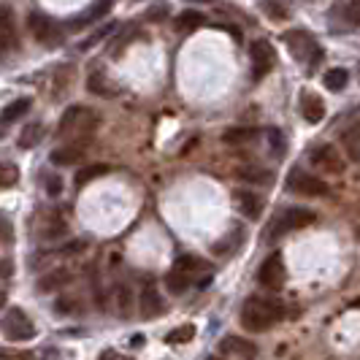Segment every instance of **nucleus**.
<instances>
[{
  "label": "nucleus",
  "mask_w": 360,
  "mask_h": 360,
  "mask_svg": "<svg viewBox=\"0 0 360 360\" xmlns=\"http://www.w3.org/2000/svg\"><path fill=\"white\" fill-rule=\"evenodd\" d=\"M285 314V307L276 304V301H269V298H250L244 307H241V317L238 323L244 330L250 333H260V330H269L271 325H276Z\"/></svg>",
  "instance_id": "f257e3e1"
},
{
  "label": "nucleus",
  "mask_w": 360,
  "mask_h": 360,
  "mask_svg": "<svg viewBox=\"0 0 360 360\" xmlns=\"http://www.w3.org/2000/svg\"><path fill=\"white\" fill-rule=\"evenodd\" d=\"M98 127V114L87 106H71L65 108V114L60 117L57 125V139H68V141H79L87 144L90 136Z\"/></svg>",
  "instance_id": "f03ea898"
},
{
  "label": "nucleus",
  "mask_w": 360,
  "mask_h": 360,
  "mask_svg": "<svg viewBox=\"0 0 360 360\" xmlns=\"http://www.w3.org/2000/svg\"><path fill=\"white\" fill-rule=\"evenodd\" d=\"M282 41L288 44L290 54H292L301 65H307L309 71H314V68H317V63L323 60V49H320V44L309 36V33H304V30H290V33L282 36Z\"/></svg>",
  "instance_id": "7ed1b4c3"
},
{
  "label": "nucleus",
  "mask_w": 360,
  "mask_h": 360,
  "mask_svg": "<svg viewBox=\"0 0 360 360\" xmlns=\"http://www.w3.org/2000/svg\"><path fill=\"white\" fill-rule=\"evenodd\" d=\"M3 333L8 342H30L36 336V325L25 314V309H8L3 320Z\"/></svg>",
  "instance_id": "20e7f679"
},
{
  "label": "nucleus",
  "mask_w": 360,
  "mask_h": 360,
  "mask_svg": "<svg viewBox=\"0 0 360 360\" xmlns=\"http://www.w3.org/2000/svg\"><path fill=\"white\" fill-rule=\"evenodd\" d=\"M285 279H288L285 257H282V252H271L260 263V269H257V282L266 290H282L285 288Z\"/></svg>",
  "instance_id": "39448f33"
},
{
  "label": "nucleus",
  "mask_w": 360,
  "mask_h": 360,
  "mask_svg": "<svg viewBox=\"0 0 360 360\" xmlns=\"http://www.w3.org/2000/svg\"><path fill=\"white\" fill-rule=\"evenodd\" d=\"M288 187L292 193H298V195H307V198H323L330 193V187H328V181L317 179V176H311V174H304V171H292L288 179Z\"/></svg>",
  "instance_id": "423d86ee"
},
{
  "label": "nucleus",
  "mask_w": 360,
  "mask_h": 360,
  "mask_svg": "<svg viewBox=\"0 0 360 360\" xmlns=\"http://www.w3.org/2000/svg\"><path fill=\"white\" fill-rule=\"evenodd\" d=\"M311 222H314V212H309V209H301V206H295V209H288V212H282V214L276 217V222H274V231H271V238L288 233V231H301V228H309Z\"/></svg>",
  "instance_id": "0eeeda50"
},
{
  "label": "nucleus",
  "mask_w": 360,
  "mask_h": 360,
  "mask_svg": "<svg viewBox=\"0 0 360 360\" xmlns=\"http://www.w3.org/2000/svg\"><path fill=\"white\" fill-rule=\"evenodd\" d=\"M30 30H33L38 44H44V46H60L63 44V30L57 27V22H52L44 14H30Z\"/></svg>",
  "instance_id": "6e6552de"
},
{
  "label": "nucleus",
  "mask_w": 360,
  "mask_h": 360,
  "mask_svg": "<svg viewBox=\"0 0 360 360\" xmlns=\"http://www.w3.org/2000/svg\"><path fill=\"white\" fill-rule=\"evenodd\" d=\"M250 57H252V79L260 82L263 76H269V71L276 63V54H274V46L269 41H255L250 46Z\"/></svg>",
  "instance_id": "1a4fd4ad"
},
{
  "label": "nucleus",
  "mask_w": 360,
  "mask_h": 360,
  "mask_svg": "<svg viewBox=\"0 0 360 360\" xmlns=\"http://www.w3.org/2000/svg\"><path fill=\"white\" fill-rule=\"evenodd\" d=\"M19 46L17 17L8 6H0V52H11Z\"/></svg>",
  "instance_id": "9d476101"
},
{
  "label": "nucleus",
  "mask_w": 360,
  "mask_h": 360,
  "mask_svg": "<svg viewBox=\"0 0 360 360\" xmlns=\"http://www.w3.org/2000/svg\"><path fill=\"white\" fill-rule=\"evenodd\" d=\"M217 347H219L222 355H233V358H241V360L257 358V344L244 339V336H225V339H219Z\"/></svg>",
  "instance_id": "9b49d317"
},
{
  "label": "nucleus",
  "mask_w": 360,
  "mask_h": 360,
  "mask_svg": "<svg viewBox=\"0 0 360 360\" xmlns=\"http://www.w3.org/2000/svg\"><path fill=\"white\" fill-rule=\"evenodd\" d=\"M311 160L317 168H323L325 174H342L344 171V160L342 155L333 149L330 144L320 146V149H314V155H311Z\"/></svg>",
  "instance_id": "f8f14e48"
},
{
  "label": "nucleus",
  "mask_w": 360,
  "mask_h": 360,
  "mask_svg": "<svg viewBox=\"0 0 360 360\" xmlns=\"http://www.w3.org/2000/svg\"><path fill=\"white\" fill-rule=\"evenodd\" d=\"M71 279H73V274L68 269H52L38 279L36 290L38 292H57V290L68 288V285H71Z\"/></svg>",
  "instance_id": "ddd939ff"
},
{
  "label": "nucleus",
  "mask_w": 360,
  "mask_h": 360,
  "mask_svg": "<svg viewBox=\"0 0 360 360\" xmlns=\"http://www.w3.org/2000/svg\"><path fill=\"white\" fill-rule=\"evenodd\" d=\"M301 114H304V120H307V122H311V125L323 122V117H325L323 98H320L317 92L304 90V92H301Z\"/></svg>",
  "instance_id": "4468645a"
},
{
  "label": "nucleus",
  "mask_w": 360,
  "mask_h": 360,
  "mask_svg": "<svg viewBox=\"0 0 360 360\" xmlns=\"http://www.w3.org/2000/svg\"><path fill=\"white\" fill-rule=\"evenodd\" d=\"M233 200H236V209L247 217V219H257V217L263 214V198L250 193V190H236Z\"/></svg>",
  "instance_id": "2eb2a0df"
},
{
  "label": "nucleus",
  "mask_w": 360,
  "mask_h": 360,
  "mask_svg": "<svg viewBox=\"0 0 360 360\" xmlns=\"http://www.w3.org/2000/svg\"><path fill=\"white\" fill-rule=\"evenodd\" d=\"M49 160L54 165H76L79 160H84V144L79 141H65V146H57Z\"/></svg>",
  "instance_id": "dca6fc26"
},
{
  "label": "nucleus",
  "mask_w": 360,
  "mask_h": 360,
  "mask_svg": "<svg viewBox=\"0 0 360 360\" xmlns=\"http://www.w3.org/2000/svg\"><path fill=\"white\" fill-rule=\"evenodd\" d=\"M162 309H165V304H162L160 292L155 290V285H146L141 290V314H144L146 320H152V317L162 314Z\"/></svg>",
  "instance_id": "f3484780"
},
{
  "label": "nucleus",
  "mask_w": 360,
  "mask_h": 360,
  "mask_svg": "<svg viewBox=\"0 0 360 360\" xmlns=\"http://www.w3.org/2000/svg\"><path fill=\"white\" fill-rule=\"evenodd\" d=\"M190 285H193V274H187V271L176 269V266H174V269L165 274V288L171 290L174 295H181V292L190 288Z\"/></svg>",
  "instance_id": "a211bd4d"
},
{
  "label": "nucleus",
  "mask_w": 360,
  "mask_h": 360,
  "mask_svg": "<svg viewBox=\"0 0 360 360\" xmlns=\"http://www.w3.org/2000/svg\"><path fill=\"white\" fill-rule=\"evenodd\" d=\"M44 133H46V127L41 125V122H30V125L22 127V133H19L17 144L19 149H33V146L44 139Z\"/></svg>",
  "instance_id": "6ab92c4d"
},
{
  "label": "nucleus",
  "mask_w": 360,
  "mask_h": 360,
  "mask_svg": "<svg viewBox=\"0 0 360 360\" xmlns=\"http://www.w3.org/2000/svg\"><path fill=\"white\" fill-rule=\"evenodd\" d=\"M108 8H111V0H101V3H98V6H92L90 11H87V14H82V17H76L73 19V30H82V27H84V25H92V22H95V19H101L103 17V14H106Z\"/></svg>",
  "instance_id": "aec40b11"
},
{
  "label": "nucleus",
  "mask_w": 360,
  "mask_h": 360,
  "mask_svg": "<svg viewBox=\"0 0 360 360\" xmlns=\"http://www.w3.org/2000/svg\"><path fill=\"white\" fill-rule=\"evenodd\" d=\"M30 98H19V101H14V103H8V106L3 108V114H0V120L8 125V122H14V120H19L22 114H27L30 111Z\"/></svg>",
  "instance_id": "412c9836"
},
{
  "label": "nucleus",
  "mask_w": 360,
  "mask_h": 360,
  "mask_svg": "<svg viewBox=\"0 0 360 360\" xmlns=\"http://www.w3.org/2000/svg\"><path fill=\"white\" fill-rule=\"evenodd\" d=\"M203 22H206V17L198 14V11H184V14L176 17V30H179V33H190V30L200 27Z\"/></svg>",
  "instance_id": "4be33fe9"
},
{
  "label": "nucleus",
  "mask_w": 360,
  "mask_h": 360,
  "mask_svg": "<svg viewBox=\"0 0 360 360\" xmlns=\"http://www.w3.org/2000/svg\"><path fill=\"white\" fill-rule=\"evenodd\" d=\"M106 174H108V165H103V162L87 165V168H82V171L76 174V187H84L87 181L98 179V176H106Z\"/></svg>",
  "instance_id": "5701e85b"
},
{
  "label": "nucleus",
  "mask_w": 360,
  "mask_h": 360,
  "mask_svg": "<svg viewBox=\"0 0 360 360\" xmlns=\"http://www.w3.org/2000/svg\"><path fill=\"white\" fill-rule=\"evenodd\" d=\"M19 181V168L14 162L0 160V190H11Z\"/></svg>",
  "instance_id": "b1692460"
},
{
  "label": "nucleus",
  "mask_w": 360,
  "mask_h": 360,
  "mask_svg": "<svg viewBox=\"0 0 360 360\" xmlns=\"http://www.w3.org/2000/svg\"><path fill=\"white\" fill-rule=\"evenodd\" d=\"M347 82H349V73L344 68H333V71L325 73V87L330 92H342L347 87Z\"/></svg>",
  "instance_id": "393cba45"
},
{
  "label": "nucleus",
  "mask_w": 360,
  "mask_h": 360,
  "mask_svg": "<svg viewBox=\"0 0 360 360\" xmlns=\"http://www.w3.org/2000/svg\"><path fill=\"white\" fill-rule=\"evenodd\" d=\"M68 233V225H65V219H60V217H49L46 222H44V231H41V236L44 238H60V236Z\"/></svg>",
  "instance_id": "a878e982"
},
{
  "label": "nucleus",
  "mask_w": 360,
  "mask_h": 360,
  "mask_svg": "<svg viewBox=\"0 0 360 360\" xmlns=\"http://www.w3.org/2000/svg\"><path fill=\"white\" fill-rule=\"evenodd\" d=\"M255 133L252 127H231V130H225V136H222V141L225 144H244V141H252Z\"/></svg>",
  "instance_id": "bb28decb"
},
{
  "label": "nucleus",
  "mask_w": 360,
  "mask_h": 360,
  "mask_svg": "<svg viewBox=\"0 0 360 360\" xmlns=\"http://www.w3.org/2000/svg\"><path fill=\"white\" fill-rule=\"evenodd\" d=\"M263 11H266L271 19H288L290 17V8L285 0H263Z\"/></svg>",
  "instance_id": "cd10ccee"
},
{
  "label": "nucleus",
  "mask_w": 360,
  "mask_h": 360,
  "mask_svg": "<svg viewBox=\"0 0 360 360\" xmlns=\"http://www.w3.org/2000/svg\"><path fill=\"white\" fill-rule=\"evenodd\" d=\"M238 176L247 181H255V184H271V179H274L269 171H263V168H241Z\"/></svg>",
  "instance_id": "c85d7f7f"
},
{
  "label": "nucleus",
  "mask_w": 360,
  "mask_h": 360,
  "mask_svg": "<svg viewBox=\"0 0 360 360\" xmlns=\"http://www.w3.org/2000/svg\"><path fill=\"white\" fill-rule=\"evenodd\" d=\"M176 269H181V271H187V274H193V271H200V269H209L200 257H195V255H181L179 260L174 263Z\"/></svg>",
  "instance_id": "c756f323"
},
{
  "label": "nucleus",
  "mask_w": 360,
  "mask_h": 360,
  "mask_svg": "<svg viewBox=\"0 0 360 360\" xmlns=\"http://www.w3.org/2000/svg\"><path fill=\"white\" fill-rule=\"evenodd\" d=\"M54 309H57V314H79L82 311V301L73 298V295H65V298H60L54 304Z\"/></svg>",
  "instance_id": "7c9ffc66"
},
{
  "label": "nucleus",
  "mask_w": 360,
  "mask_h": 360,
  "mask_svg": "<svg viewBox=\"0 0 360 360\" xmlns=\"http://www.w3.org/2000/svg\"><path fill=\"white\" fill-rule=\"evenodd\" d=\"M193 336H195V325H181V328L168 333V344H184L190 342Z\"/></svg>",
  "instance_id": "2f4dec72"
},
{
  "label": "nucleus",
  "mask_w": 360,
  "mask_h": 360,
  "mask_svg": "<svg viewBox=\"0 0 360 360\" xmlns=\"http://www.w3.org/2000/svg\"><path fill=\"white\" fill-rule=\"evenodd\" d=\"M117 301H120V314L127 317V314H130V307H133V295H130V288H127V285H117Z\"/></svg>",
  "instance_id": "473e14b6"
},
{
  "label": "nucleus",
  "mask_w": 360,
  "mask_h": 360,
  "mask_svg": "<svg viewBox=\"0 0 360 360\" xmlns=\"http://www.w3.org/2000/svg\"><path fill=\"white\" fill-rule=\"evenodd\" d=\"M90 90L98 92V95H103V98H108V95H114V87L108 84L106 79L101 76V73H92L90 76Z\"/></svg>",
  "instance_id": "72a5a7b5"
},
{
  "label": "nucleus",
  "mask_w": 360,
  "mask_h": 360,
  "mask_svg": "<svg viewBox=\"0 0 360 360\" xmlns=\"http://www.w3.org/2000/svg\"><path fill=\"white\" fill-rule=\"evenodd\" d=\"M344 144L349 149V158L360 162V133H347L344 136Z\"/></svg>",
  "instance_id": "f704fd0d"
},
{
  "label": "nucleus",
  "mask_w": 360,
  "mask_h": 360,
  "mask_svg": "<svg viewBox=\"0 0 360 360\" xmlns=\"http://www.w3.org/2000/svg\"><path fill=\"white\" fill-rule=\"evenodd\" d=\"M269 141L274 144V155L282 158V152H285V139H282V133H279L276 127H269Z\"/></svg>",
  "instance_id": "c9c22d12"
},
{
  "label": "nucleus",
  "mask_w": 360,
  "mask_h": 360,
  "mask_svg": "<svg viewBox=\"0 0 360 360\" xmlns=\"http://www.w3.org/2000/svg\"><path fill=\"white\" fill-rule=\"evenodd\" d=\"M0 244H14V228L6 217H0Z\"/></svg>",
  "instance_id": "e433bc0d"
},
{
  "label": "nucleus",
  "mask_w": 360,
  "mask_h": 360,
  "mask_svg": "<svg viewBox=\"0 0 360 360\" xmlns=\"http://www.w3.org/2000/svg\"><path fill=\"white\" fill-rule=\"evenodd\" d=\"M344 17L349 25H360V0H349V6L344 8Z\"/></svg>",
  "instance_id": "4c0bfd02"
},
{
  "label": "nucleus",
  "mask_w": 360,
  "mask_h": 360,
  "mask_svg": "<svg viewBox=\"0 0 360 360\" xmlns=\"http://www.w3.org/2000/svg\"><path fill=\"white\" fill-rule=\"evenodd\" d=\"M111 30H114V25H106L103 30H98V33H95V36H92V38H87V41L82 44V49H90V46H95V44H98L101 38H106L108 33H111Z\"/></svg>",
  "instance_id": "58836bf2"
},
{
  "label": "nucleus",
  "mask_w": 360,
  "mask_h": 360,
  "mask_svg": "<svg viewBox=\"0 0 360 360\" xmlns=\"http://www.w3.org/2000/svg\"><path fill=\"white\" fill-rule=\"evenodd\" d=\"M101 360H133L130 355H120V352H114V349H106L103 355H101Z\"/></svg>",
  "instance_id": "ea45409f"
},
{
  "label": "nucleus",
  "mask_w": 360,
  "mask_h": 360,
  "mask_svg": "<svg viewBox=\"0 0 360 360\" xmlns=\"http://www.w3.org/2000/svg\"><path fill=\"white\" fill-rule=\"evenodd\" d=\"M165 14H168V6L162 3V6H155V8H149V14H146V17L155 19V17H165Z\"/></svg>",
  "instance_id": "a19ab883"
},
{
  "label": "nucleus",
  "mask_w": 360,
  "mask_h": 360,
  "mask_svg": "<svg viewBox=\"0 0 360 360\" xmlns=\"http://www.w3.org/2000/svg\"><path fill=\"white\" fill-rule=\"evenodd\" d=\"M49 193H52V195L60 193V179H49Z\"/></svg>",
  "instance_id": "79ce46f5"
},
{
  "label": "nucleus",
  "mask_w": 360,
  "mask_h": 360,
  "mask_svg": "<svg viewBox=\"0 0 360 360\" xmlns=\"http://www.w3.org/2000/svg\"><path fill=\"white\" fill-rule=\"evenodd\" d=\"M0 360H17V358H14V352H8V349H0Z\"/></svg>",
  "instance_id": "37998d69"
},
{
  "label": "nucleus",
  "mask_w": 360,
  "mask_h": 360,
  "mask_svg": "<svg viewBox=\"0 0 360 360\" xmlns=\"http://www.w3.org/2000/svg\"><path fill=\"white\" fill-rule=\"evenodd\" d=\"M3 136H6V122L0 120V139H3Z\"/></svg>",
  "instance_id": "c03bdc74"
},
{
  "label": "nucleus",
  "mask_w": 360,
  "mask_h": 360,
  "mask_svg": "<svg viewBox=\"0 0 360 360\" xmlns=\"http://www.w3.org/2000/svg\"><path fill=\"white\" fill-rule=\"evenodd\" d=\"M3 301H6V295H3V290H0V307H3Z\"/></svg>",
  "instance_id": "a18cd8bd"
},
{
  "label": "nucleus",
  "mask_w": 360,
  "mask_h": 360,
  "mask_svg": "<svg viewBox=\"0 0 360 360\" xmlns=\"http://www.w3.org/2000/svg\"><path fill=\"white\" fill-rule=\"evenodd\" d=\"M209 360H225V358H209Z\"/></svg>",
  "instance_id": "49530a36"
}]
</instances>
